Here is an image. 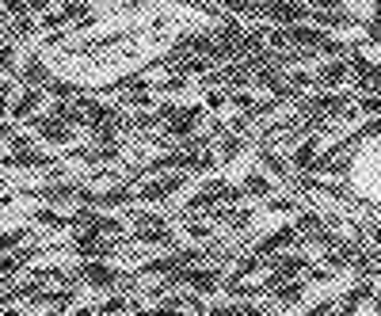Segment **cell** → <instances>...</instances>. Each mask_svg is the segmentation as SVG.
<instances>
[{
    "label": "cell",
    "instance_id": "1",
    "mask_svg": "<svg viewBox=\"0 0 381 316\" xmlns=\"http://www.w3.org/2000/svg\"><path fill=\"white\" fill-rule=\"evenodd\" d=\"M77 282L88 286V290H130V286H137V278H130L126 271H118V267H111L107 259H85V263L77 267Z\"/></svg>",
    "mask_w": 381,
    "mask_h": 316
},
{
    "label": "cell",
    "instance_id": "2",
    "mask_svg": "<svg viewBox=\"0 0 381 316\" xmlns=\"http://www.w3.org/2000/svg\"><path fill=\"white\" fill-rule=\"evenodd\" d=\"M134 244L149 248H175V232L168 229V221L161 213H134Z\"/></svg>",
    "mask_w": 381,
    "mask_h": 316
},
{
    "label": "cell",
    "instance_id": "3",
    "mask_svg": "<svg viewBox=\"0 0 381 316\" xmlns=\"http://www.w3.org/2000/svg\"><path fill=\"white\" fill-rule=\"evenodd\" d=\"M256 20H263V23H278V27L305 23V20H309V4H305V0H259Z\"/></svg>",
    "mask_w": 381,
    "mask_h": 316
},
{
    "label": "cell",
    "instance_id": "4",
    "mask_svg": "<svg viewBox=\"0 0 381 316\" xmlns=\"http://www.w3.org/2000/svg\"><path fill=\"white\" fill-rule=\"evenodd\" d=\"M126 115L118 107H107V103H92L88 99V118H85V129H92V137L96 141H104V137H118V129H126Z\"/></svg>",
    "mask_w": 381,
    "mask_h": 316
},
{
    "label": "cell",
    "instance_id": "5",
    "mask_svg": "<svg viewBox=\"0 0 381 316\" xmlns=\"http://www.w3.org/2000/svg\"><path fill=\"white\" fill-rule=\"evenodd\" d=\"M115 248H123V236H107V232L96 229H80L77 240H73V252L80 259H107Z\"/></svg>",
    "mask_w": 381,
    "mask_h": 316
},
{
    "label": "cell",
    "instance_id": "6",
    "mask_svg": "<svg viewBox=\"0 0 381 316\" xmlns=\"http://www.w3.org/2000/svg\"><path fill=\"white\" fill-rule=\"evenodd\" d=\"M187 187V172H161L156 179H149L137 187V202H161V198H172Z\"/></svg>",
    "mask_w": 381,
    "mask_h": 316
},
{
    "label": "cell",
    "instance_id": "7",
    "mask_svg": "<svg viewBox=\"0 0 381 316\" xmlns=\"http://www.w3.org/2000/svg\"><path fill=\"white\" fill-rule=\"evenodd\" d=\"M202 259H206V252H199V248H183V252H175V255L142 263V274H180V271H191V267H202Z\"/></svg>",
    "mask_w": 381,
    "mask_h": 316
},
{
    "label": "cell",
    "instance_id": "8",
    "mask_svg": "<svg viewBox=\"0 0 381 316\" xmlns=\"http://www.w3.org/2000/svg\"><path fill=\"white\" fill-rule=\"evenodd\" d=\"M31 129L50 145H73V137H77V126H69L65 118L54 115V110L50 115H31Z\"/></svg>",
    "mask_w": 381,
    "mask_h": 316
},
{
    "label": "cell",
    "instance_id": "9",
    "mask_svg": "<svg viewBox=\"0 0 381 316\" xmlns=\"http://www.w3.org/2000/svg\"><path fill=\"white\" fill-rule=\"evenodd\" d=\"M202 118H206V107H175V115L164 122V137L187 141V137H194V129H199Z\"/></svg>",
    "mask_w": 381,
    "mask_h": 316
},
{
    "label": "cell",
    "instance_id": "10",
    "mask_svg": "<svg viewBox=\"0 0 381 316\" xmlns=\"http://www.w3.org/2000/svg\"><path fill=\"white\" fill-rule=\"evenodd\" d=\"M0 164L8 168H58L50 153H35V148H15V153H0Z\"/></svg>",
    "mask_w": 381,
    "mask_h": 316
},
{
    "label": "cell",
    "instance_id": "11",
    "mask_svg": "<svg viewBox=\"0 0 381 316\" xmlns=\"http://www.w3.org/2000/svg\"><path fill=\"white\" fill-rule=\"evenodd\" d=\"M183 286H191L194 293H213L225 286V278H221V271H213V267H191L183 274Z\"/></svg>",
    "mask_w": 381,
    "mask_h": 316
},
{
    "label": "cell",
    "instance_id": "12",
    "mask_svg": "<svg viewBox=\"0 0 381 316\" xmlns=\"http://www.w3.org/2000/svg\"><path fill=\"white\" fill-rule=\"evenodd\" d=\"M115 88L123 91V103H130V107H149V103H153V84H149V80H142V77L118 80Z\"/></svg>",
    "mask_w": 381,
    "mask_h": 316
},
{
    "label": "cell",
    "instance_id": "13",
    "mask_svg": "<svg viewBox=\"0 0 381 316\" xmlns=\"http://www.w3.org/2000/svg\"><path fill=\"white\" fill-rule=\"evenodd\" d=\"M317 148H320V134H309L301 145H297V153L290 156V164H294L297 172H317V160H320Z\"/></svg>",
    "mask_w": 381,
    "mask_h": 316
},
{
    "label": "cell",
    "instance_id": "14",
    "mask_svg": "<svg viewBox=\"0 0 381 316\" xmlns=\"http://www.w3.org/2000/svg\"><path fill=\"white\" fill-rule=\"evenodd\" d=\"M20 80L27 88H50V69H46V61L39 58V53H31V58H27V65L20 69Z\"/></svg>",
    "mask_w": 381,
    "mask_h": 316
},
{
    "label": "cell",
    "instance_id": "15",
    "mask_svg": "<svg viewBox=\"0 0 381 316\" xmlns=\"http://www.w3.org/2000/svg\"><path fill=\"white\" fill-rule=\"evenodd\" d=\"M271 297H275L278 309H294V305H301V297H305V282H297V278L278 282L275 290H271Z\"/></svg>",
    "mask_w": 381,
    "mask_h": 316
},
{
    "label": "cell",
    "instance_id": "16",
    "mask_svg": "<svg viewBox=\"0 0 381 316\" xmlns=\"http://www.w3.org/2000/svg\"><path fill=\"white\" fill-rule=\"evenodd\" d=\"M42 96H46L42 88H23V96H20V99H12V118H15V122H23V118H31L35 110H39Z\"/></svg>",
    "mask_w": 381,
    "mask_h": 316
},
{
    "label": "cell",
    "instance_id": "17",
    "mask_svg": "<svg viewBox=\"0 0 381 316\" xmlns=\"http://www.w3.org/2000/svg\"><path fill=\"white\" fill-rule=\"evenodd\" d=\"M317 88H336L343 84V80H351V61H332V65H324V69L317 72Z\"/></svg>",
    "mask_w": 381,
    "mask_h": 316
},
{
    "label": "cell",
    "instance_id": "18",
    "mask_svg": "<svg viewBox=\"0 0 381 316\" xmlns=\"http://www.w3.org/2000/svg\"><path fill=\"white\" fill-rule=\"evenodd\" d=\"M240 191L252 194V198H271L275 183H271V175H263V172H248L244 175V187H240Z\"/></svg>",
    "mask_w": 381,
    "mask_h": 316
},
{
    "label": "cell",
    "instance_id": "19",
    "mask_svg": "<svg viewBox=\"0 0 381 316\" xmlns=\"http://www.w3.org/2000/svg\"><path fill=\"white\" fill-rule=\"evenodd\" d=\"M259 160H263V168L271 172V175H278V179H290V168H294V164H286L282 156L275 153V148H259Z\"/></svg>",
    "mask_w": 381,
    "mask_h": 316
},
{
    "label": "cell",
    "instance_id": "20",
    "mask_svg": "<svg viewBox=\"0 0 381 316\" xmlns=\"http://www.w3.org/2000/svg\"><path fill=\"white\" fill-rule=\"evenodd\" d=\"M240 148H244V137H240V134H225V137H221V145H218V153H221V160H237Z\"/></svg>",
    "mask_w": 381,
    "mask_h": 316
},
{
    "label": "cell",
    "instance_id": "21",
    "mask_svg": "<svg viewBox=\"0 0 381 316\" xmlns=\"http://www.w3.org/2000/svg\"><path fill=\"white\" fill-rule=\"evenodd\" d=\"M35 221H39V225H50V229H69V217L58 213V210H50V206L35 210Z\"/></svg>",
    "mask_w": 381,
    "mask_h": 316
},
{
    "label": "cell",
    "instance_id": "22",
    "mask_svg": "<svg viewBox=\"0 0 381 316\" xmlns=\"http://www.w3.org/2000/svg\"><path fill=\"white\" fill-rule=\"evenodd\" d=\"M0 72H8V77H20V69H15V46H12V42L0 46Z\"/></svg>",
    "mask_w": 381,
    "mask_h": 316
},
{
    "label": "cell",
    "instance_id": "23",
    "mask_svg": "<svg viewBox=\"0 0 381 316\" xmlns=\"http://www.w3.org/2000/svg\"><path fill=\"white\" fill-rule=\"evenodd\" d=\"M180 88H187V77H180V72H172V77L153 84V91H164V96H172V91H180Z\"/></svg>",
    "mask_w": 381,
    "mask_h": 316
},
{
    "label": "cell",
    "instance_id": "24",
    "mask_svg": "<svg viewBox=\"0 0 381 316\" xmlns=\"http://www.w3.org/2000/svg\"><path fill=\"white\" fill-rule=\"evenodd\" d=\"M46 91H50L54 99H73V96H77V84H69V80H50V88H46Z\"/></svg>",
    "mask_w": 381,
    "mask_h": 316
},
{
    "label": "cell",
    "instance_id": "25",
    "mask_svg": "<svg viewBox=\"0 0 381 316\" xmlns=\"http://www.w3.org/2000/svg\"><path fill=\"white\" fill-rule=\"evenodd\" d=\"M31 236V232L27 229H15V232H0V248H4V252H12L15 244H23V240Z\"/></svg>",
    "mask_w": 381,
    "mask_h": 316
},
{
    "label": "cell",
    "instance_id": "26",
    "mask_svg": "<svg viewBox=\"0 0 381 316\" xmlns=\"http://www.w3.org/2000/svg\"><path fill=\"white\" fill-rule=\"evenodd\" d=\"M126 297H107L104 305H96V312H104V316H115V312H126Z\"/></svg>",
    "mask_w": 381,
    "mask_h": 316
},
{
    "label": "cell",
    "instance_id": "27",
    "mask_svg": "<svg viewBox=\"0 0 381 316\" xmlns=\"http://www.w3.org/2000/svg\"><path fill=\"white\" fill-rule=\"evenodd\" d=\"M229 103V91H221V88H210L206 91V110H221Z\"/></svg>",
    "mask_w": 381,
    "mask_h": 316
},
{
    "label": "cell",
    "instance_id": "28",
    "mask_svg": "<svg viewBox=\"0 0 381 316\" xmlns=\"http://www.w3.org/2000/svg\"><path fill=\"white\" fill-rule=\"evenodd\" d=\"M187 236L191 240H210V225H202V221H191L187 217Z\"/></svg>",
    "mask_w": 381,
    "mask_h": 316
},
{
    "label": "cell",
    "instance_id": "29",
    "mask_svg": "<svg viewBox=\"0 0 381 316\" xmlns=\"http://www.w3.org/2000/svg\"><path fill=\"white\" fill-rule=\"evenodd\" d=\"M206 316H244V305H213Z\"/></svg>",
    "mask_w": 381,
    "mask_h": 316
},
{
    "label": "cell",
    "instance_id": "30",
    "mask_svg": "<svg viewBox=\"0 0 381 316\" xmlns=\"http://www.w3.org/2000/svg\"><path fill=\"white\" fill-rule=\"evenodd\" d=\"M8 145H12V153H15V148H31L35 141L27 134H12V137H8Z\"/></svg>",
    "mask_w": 381,
    "mask_h": 316
},
{
    "label": "cell",
    "instance_id": "31",
    "mask_svg": "<svg viewBox=\"0 0 381 316\" xmlns=\"http://www.w3.org/2000/svg\"><path fill=\"white\" fill-rule=\"evenodd\" d=\"M27 8H31V12H50L54 0H27Z\"/></svg>",
    "mask_w": 381,
    "mask_h": 316
},
{
    "label": "cell",
    "instance_id": "32",
    "mask_svg": "<svg viewBox=\"0 0 381 316\" xmlns=\"http://www.w3.org/2000/svg\"><path fill=\"white\" fill-rule=\"evenodd\" d=\"M12 202H15L12 194H0V210H4V206H12Z\"/></svg>",
    "mask_w": 381,
    "mask_h": 316
},
{
    "label": "cell",
    "instance_id": "33",
    "mask_svg": "<svg viewBox=\"0 0 381 316\" xmlns=\"http://www.w3.org/2000/svg\"><path fill=\"white\" fill-rule=\"evenodd\" d=\"M73 316H96V309H77Z\"/></svg>",
    "mask_w": 381,
    "mask_h": 316
},
{
    "label": "cell",
    "instance_id": "34",
    "mask_svg": "<svg viewBox=\"0 0 381 316\" xmlns=\"http://www.w3.org/2000/svg\"><path fill=\"white\" fill-rule=\"evenodd\" d=\"M4 110H8V107H4V96H0V118H4Z\"/></svg>",
    "mask_w": 381,
    "mask_h": 316
},
{
    "label": "cell",
    "instance_id": "35",
    "mask_svg": "<svg viewBox=\"0 0 381 316\" xmlns=\"http://www.w3.org/2000/svg\"><path fill=\"white\" fill-rule=\"evenodd\" d=\"M0 187H4V179H0Z\"/></svg>",
    "mask_w": 381,
    "mask_h": 316
}]
</instances>
